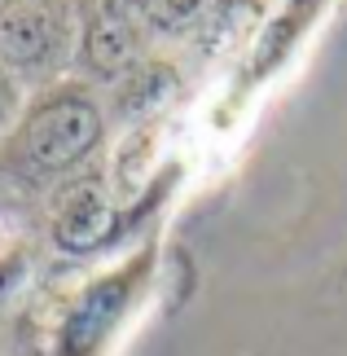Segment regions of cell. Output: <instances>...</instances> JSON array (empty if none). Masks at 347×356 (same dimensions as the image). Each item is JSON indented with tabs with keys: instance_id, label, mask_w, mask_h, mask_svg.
Returning a JSON list of instances; mask_svg holds the SVG:
<instances>
[{
	"instance_id": "10",
	"label": "cell",
	"mask_w": 347,
	"mask_h": 356,
	"mask_svg": "<svg viewBox=\"0 0 347 356\" xmlns=\"http://www.w3.org/2000/svg\"><path fill=\"white\" fill-rule=\"evenodd\" d=\"M75 5H92V0H75Z\"/></svg>"
},
{
	"instance_id": "11",
	"label": "cell",
	"mask_w": 347,
	"mask_h": 356,
	"mask_svg": "<svg viewBox=\"0 0 347 356\" xmlns=\"http://www.w3.org/2000/svg\"><path fill=\"white\" fill-rule=\"evenodd\" d=\"M0 5H9V0H0Z\"/></svg>"
},
{
	"instance_id": "5",
	"label": "cell",
	"mask_w": 347,
	"mask_h": 356,
	"mask_svg": "<svg viewBox=\"0 0 347 356\" xmlns=\"http://www.w3.org/2000/svg\"><path fill=\"white\" fill-rule=\"evenodd\" d=\"M180 92V71L168 58H141L128 75L115 79L110 92V115L132 123V119H150L159 111H168Z\"/></svg>"
},
{
	"instance_id": "8",
	"label": "cell",
	"mask_w": 347,
	"mask_h": 356,
	"mask_svg": "<svg viewBox=\"0 0 347 356\" xmlns=\"http://www.w3.org/2000/svg\"><path fill=\"white\" fill-rule=\"evenodd\" d=\"M22 115V88H18V75L0 62V136L13 128V119Z\"/></svg>"
},
{
	"instance_id": "9",
	"label": "cell",
	"mask_w": 347,
	"mask_h": 356,
	"mask_svg": "<svg viewBox=\"0 0 347 356\" xmlns=\"http://www.w3.org/2000/svg\"><path fill=\"white\" fill-rule=\"evenodd\" d=\"M92 5H102L106 13H115V18L141 22V18H145V5H150V0H92Z\"/></svg>"
},
{
	"instance_id": "7",
	"label": "cell",
	"mask_w": 347,
	"mask_h": 356,
	"mask_svg": "<svg viewBox=\"0 0 347 356\" xmlns=\"http://www.w3.org/2000/svg\"><path fill=\"white\" fill-rule=\"evenodd\" d=\"M216 9V0H150L145 5V26L154 35H198V26L207 22V13Z\"/></svg>"
},
{
	"instance_id": "3",
	"label": "cell",
	"mask_w": 347,
	"mask_h": 356,
	"mask_svg": "<svg viewBox=\"0 0 347 356\" xmlns=\"http://www.w3.org/2000/svg\"><path fill=\"white\" fill-rule=\"evenodd\" d=\"M75 62L88 79L115 84L141 62V22L115 18L102 5H79V26H75Z\"/></svg>"
},
{
	"instance_id": "4",
	"label": "cell",
	"mask_w": 347,
	"mask_h": 356,
	"mask_svg": "<svg viewBox=\"0 0 347 356\" xmlns=\"http://www.w3.org/2000/svg\"><path fill=\"white\" fill-rule=\"evenodd\" d=\"M110 229H115V207H110V198H106V189H102L97 176L75 181L62 194L58 211H53V242H58L62 251H75V255L102 246L110 238Z\"/></svg>"
},
{
	"instance_id": "2",
	"label": "cell",
	"mask_w": 347,
	"mask_h": 356,
	"mask_svg": "<svg viewBox=\"0 0 347 356\" xmlns=\"http://www.w3.org/2000/svg\"><path fill=\"white\" fill-rule=\"evenodd\" d=\"M71 0H9L0 5V62L13 75H45L75 49Z\"/></svg>"
},
{
	"instance_id": "1",
	"label": "cell",
	"mask_w": 347,
	"mask_h": 356,
	"mask_svg": "<svg viewBox=\"0 0 347 356\" xmlns=\"http://www.w3.org/2000/svg\"><path fill=\"white\" fill-rule=\"evenodd\" d=\"M106 141V111L84 84H53L22 106L0 136V172L22 185H49L75 172Z\"/></svg>"
},
{
	"instance_id": "6",
	"label": "cell",
	"mask_w": 347,
	"mask_h": 356,
	"mask_svg": "<svg viewBox=\"0 0 347 356\" xmlns=\"http://www.w3.org/2000/svg\"><path fill=\"white\" fill-rule=\"evenodd\" d=\"M123 295H128V277H115V282L92 286V291L79 299L71 321H66V339H62L66 356H88L97 343H102L106 330L119 317V308H123Z\"/></svg>"
}]
</instances>
